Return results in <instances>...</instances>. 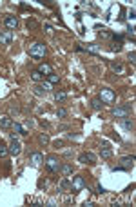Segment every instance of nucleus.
Returning <instances> with one entry per match:
<instances>
[{
  "label": "nucleus",
  "instance_id": "obj_1",
  "mask_svg": "<svg viewBox=\"0 0 136 207\" xmlns=\"http://www.w3.org/2000/svg\"><path fill=\"white\" fill-rule=\"evenodd\" d=\"M27 51H29V57H33V58H44L45 53H47V47L42 42H35V44L29 45Z\"/></svg>",
  "mask_w": 136,
  "mask_h": 207
},
{
  "label": "nucleus",
  "instance_id": "obj_2",
  "mask_svg": "<svg viewBox=\"0 0 136 207\" xmlns=\"http://www.w3.org/2000/svg\"><path fill=\"white\" fill-rule=\"evenodd\" d=\"M98 98L102 100V104H113L116 100V95H115V91L113 89H109V87H102L100 89V93H98Z\"/></svg>",
  "mask_w": 136,
  "mask_h": 207
},
{
  "label": "nucleus",
  "instance_id": "obj_3",
  "mask_svg": "<svg viewBox=\"0 0 136 207\" xmlns=\"http://www.w3.org/2000/svg\"><path fill=\"white\" fill-rule=\"evenodd\" d=\"M133 167H134V156L131 154V156H123L120 160V166H116L113 171H131Z\"/></svg>",
  "mask_w": 136,
  "mask_h": 207
},
{
  "label": "nucleus",
  "instance_id": "obj_4",
  "mask_svg": "<svg viewBox=\"0 0 136 207\" xmlns=\"http://www.w3.org/2000/svg\"><path fill=\"white\" fill-rule=\"evenodd\" d=\"M45 167H47V171H49V173H58L60 167H62V164L58 162V158H56V156H49V158L45 160Z\"/></svg>",
  "mask_w": 136,
  "mask_h": 207
},
{
  "label": "nucleus",
  "instance_id": "obj_5",
  "mask_svg": "<svg viewBox=\"0 0 136 207\" xmlns=\"http://www.w3.org/2000/svg\"><path fill=\"white\" fill-rule=\"evenodd\" d=\"M131 113V105H125V107H113V116L116 118H127Z\"/></svg>",
  "mask_w": 136,
  "mask_h": 207
},
{
  "label": "nucleus",
  "instance_id": "obj_6",
  "mask_svg": "<svg viewBox=\"0 0 136 207\" xmlns=\"http://www.w3.org/2000/svg\"><path fill=\"white\" fill-rule=\"evenodd\" d=\"M42 162H44V154H42V153L35 151V153L29 154V164H31V167H40Z\"/></svg>",
  "mask_w": 136,
  "mask_h": 207
},
{
  "label": "nucleus",
  "instance_id": "obj_7",
  "mask_svg": "<svg viewBox=\"0 0 136 207\" xmlns=\"http://www.w3.org/2000/svg\"><path fill=\"white\" fill-rule=\"evenodd\" d=\"M85 187V180H84V176H73V184H71V189L78 193V191H82Z\"/></svg>",
  "mask_w": 136,
  "mask_h": 207
},
{
  "label": "nucleus",
  "instance_id": "obj_8",
  "mask_svg": "<svg viewBox=\"0 0 136 207\" xmlns=\"http://www.w3.org/2000/svg\"><path fill=\"white\" fill-rule=\"evenodd\" d=\"M7 149H9V154H13V156H18L20 151H22V145H20V142L17 140V138H13V140H11V144L7 145Z\"/></svg>",
  "mask_w": 136,
  "mask_h": 207
},
{
  "label": "nucleus",
  "instance_id": "obj_9",
  "mask_svg": "<svg viewBox=\"0 0 136 207\" xmlns=\"http://www.w3.org/2000/svg\"><path fill=\"white\" fill-rule=\"evenodd\" d=\"M82 164H96V156L93 153H82L80 158H78Z\"/></svg>",
  "mask_w": 136,
  "mask_h": 207
},
{
  "label": "nucleus",
  "instance_id": "obj_10",
  "mask_svg": "<svg viewBox=\"0 0 136 207\" xmlns=\"http://www.w3.org/2000/svg\"><path fill=\"white\" fill-rule=\"evenodd\" d=\"M11 42H13V33H11V31L0 33V45H9Z\"/></svg>",
  "mask_w": 136,
  "mask_h": 207
},
{
  "label": "nucleus",
  "instance_id": "obj_11",
  "mask_svg": "<svg viewBox=\"0 0 136 207\" xmlns=\"http://www.w3.org/2000/svg\"><path fill=\"white\" fill-rule=\"evenodd\" d=\"M4 24L7 25V29H17V25H18V18H17V17H13V15H7V17L4 18Z\"/></svg>",
  "mask_w": 136,
  "mask_h": 207
},
{
  "label": "nucleus",
  "instance_id": "obj_12",
  "mask_svg": "<svg viewBox=\"0 0 136 207\" xmlns=\"http://www.w3.org/2000/svg\"><path fill=\"white\" fill-rule=\"evenodd\" d=\"M122 125H123V129H127V131H133L134 129V120L133 118H122Z\"/></svg>",
  "mask_w": 136,
  "mask_h": 207
},
{
  "label": "nucleus",
  "instance_id": "obj_13",
  "mask_svg": "<svg viewBox=\"0 0 136 207\" xmlns=\"http://www.w3.org/2000/svg\"><path fill=\"white\" fill-rule=\"evenodd\" d=\"M109 67H111L116 75H122V73H123V65L118 62V60H116V62H115V60H113V62H109Z\"/></svg>",
  "mask_w": 136,
  "mask_h": 207
},
{
  "label": "nucleus",
  "instance_id": "obj_14",
  "mask_svg": "<svg viewBox=\"0 0 136 207\" xmlns=\"http://www.w3.org/2000/svg\"><path fill=\"white\" fill-rule=\"evenodd\" d=\"M102 158H111L113 156V151H111V147H109V144H103L102 145Z\"/></svg>",
  "mask_w": 136,
  "mask_h": 207
},
{
  "label": "nucleus",
  "instance_id": "obj_15",
  "mask_svg": "<svg viewBox=\"0 0 136 207\" xmlns=\"http://www.w3.org/2000/svg\"><path fill=\"white\" fill-rule=\"evenodd\" d=\"M13 125V120L9 118V116H0V127L2 129H7V127H11Z\"/></svg>",
  "mask_w": 136,
  "mask_h": 207
},
{
  "label": "nucleus",
  "instance_id": "obj_16",
  "mask_svg": "<svg viewBox=\"0 0 136 207\" xmlns=\"http://www.w3.org/2000/svg\"><path fill=\"white\" fill-rule=\"evenodd\" d=\"M38 71L42 73V75H45V76H47V75H51V73H53V67H51L49 64H42V65L38 67Z\"/></svg>",
  "mask_w": 136,
  "mask_h": 207
},
{
  "label": "nucleus",
  "instance_id": "obj_17",
  "mask_svg": "<svg viewBox=\"0 0 136 207\" xmlns=\"http://www.w3.org/2000/svg\"><path fill=\"white\" fill-rule=\"evenodd\" d=\"M71 187V184H69V180H67V176H64L62 180H60V184H58V191H67Z\"/></svg>",
  "mask_w": 136,
  "mask_h": 207
},
{
  "label": "nucleus",
  "instance_id": "obj_18",
  "mask_svg": "<svg viewBox=\"0 0 136 207\" xmlns=\"http://www.w3.org/2000/svg\"><path fill=\"white\" fill-rule=\"evenodd\" d=\"M9 154V149H7V145L4 144L2 140H0V158H4V156H7Z\"/></svg>",
  "mask_w": 136,
  "mask_h": 207
},
{
  "label": "nucleus",
  "instance_id": "obj_19",
  "mask_svg": "<svg viewBox=\"0 0 136 207\" xmlns=\"http://www.w3.org/2000/svg\"><path fill=\"white\" fill-rule=\"evenodd\" d=\"M13 131L17 133V135H24V127H22V124H18V122H13Z\"/></svg>",
  "mask_w": 136,
  "mask_h": 207
},
{
  "label": "nucleus",
  "instance_id": "obj_20",
  "mask_svg": "<svg viewBox=\"0 0 136 207\" xmlns=\"http://www.w3.org/2000/svg\"><path fill=\"white\" fill-rule=\"evenodd\" d=\"M65 98H67V95H65L64 91H56V93H55V100H56V102H64Z\"/></svg>",
  "mask_w": 136,
  "mask_h": 207
},
{
  "label": "nucleus",
  "instance_id": "obj_21",
  "mask_svg": "<svg viewBox=\"0 0 136 207\" xmlns=\"http://www.w3.org/2000/svg\"><path fill=\"white\" fill-rule=\"evenodd\" d=\"M102 105H103V104H102V100H100V98H95V100L91 102V107H93L95 111H100V109H102Z\"/></svg>",
  "mask_w": 136,
  "mask_h": 207
},
{
  "label": "nucleus",
  "instance_id": "obj_22",
  "mask_svg": "<svg viewBox=\"0 0 136 207\" xmlns=\"http://www.w3.org/2000/svg\"><path fill=\"white\" fill-rule=\"evenodd\" d=\"M60 171L64 173V176H69V174L73 173V167H71V166H62V167H60Z\"/></svg>",
  "mask_w": 136,
  "mask_h": 207
},
{
  "label": "nucleus",
  "instance_id": "obj_23",
  "mask_svg": "<svg viewBox=\"0 0 136 207\" xmlns=\"http://www.w3.org/2000/svg\"><path fill=\"white\" fill-rule=\"evenodd\" d=\"M31 78H33L35 82H40V80H42V73H40L38 69H35V71L31 73Z\"/></svg>",
  "mask_w": 136,
  "mask_h": 207
},
{
  "label": "nucleus",
  "instance_id": "obj_24",
  "mask_svg": "<svg viewBox=\"0 0 136 207\" xmlns=\"http://www.w3.org/2000/svg\"><path fill=\"white\" fill-rule=\"evenodd\" d=\"M33 91H35V95H38V96L45 95V89H44V85H35V87H33Z\"/></svg>",
  "mask_w": 136,
  "mask_h": 207
},
{
  "label": "nucleus",
  "instance_id": "obj_25",
  "mask_svg": "<svg viewBox=\"0 0 136 207\" xmlns=\"http://www.w3.org/2000/svg\"><path fill=\"white\" fill-rule=\"evenodd\" d=\"M85 53H98V45L96 44H89L85 47Z\"/></svg>",
  "mask_w": 136,
  "mask_h": 207
},
{
  "label": "nucleus",
  "instance_id": "obj_26",
  "mask_svg": "<svg viewBox=\"0 0 136 207\" xmlns=\"http://www.w3.org/2000/svg\"><path fill=\"white\" fill-rule=\"evenodd\" d=\"M22 127H24V135H27V129H31V127H33V120H29V118H27V120L24 122Z\"/></svg>",
  "mask_w": 136,
  "mask_h": 207
},
{
  "label": "nucleus",
  "instance_id": "obj_27",
  "mask_svg": "<svg viewBox=\"0 0 136 207\" xmlns=\"http://www.w3.org/2000/svg\"><path fill=\"white\" fill-rule=\"evenodd\" d=\"M47 80L51 84H56V82H60V76L58 75H55V73H51V75H47Z\"/></svg>",
  "mask_w": 136,
  "mask_h": 207
},
{
  "label": "nucleus",
  "instance_id": "obj_28",
  "mask_svg": "<svg viewBox=\"0 0 136 207\" xmlns=\"http://www.w3.org/2000/svg\"><path fill=\"white\" fill-rule=\"evenodd\" d=\"M38 142H40L42 145H45L47 142H49V136H47L45 133H44V135H40V136H38Z\"/></svg>",
  "mask_w": 136,
  "mask_h": 207
},
{
  "label": "nucleus",
  "instance_id": "obj_29",
  "mask_svg": "<svg viewBox=\"0 0 136 207\" xmlns=\"http://www.w3.org/2000/svg\"><path fill=\"white\" fill-rule=\"evenodd\" d=\"M56 116H58V118H65V116H67V111H65L64 107H60L58 111H56Z\"/></svg>",
  "mask_w": 136,
  "mask_h": 207
},
{
  "label": "nucleus",
  "instance_id": "obj_30",
  "mask_svg": "<svg viewBox=\"0 0 136 207\" xmlns=\"http://www.w3.org/2000/svg\"><path fill=\"white\" fill-rule=\"evenodd\" d=\"M127 58H129V62H131V64H133V65H134V64H136V51H131Z\"/></svg>",
  "mask_w": 136,
  "mask_h": 207
},
{
  "label": "nucleus",
  "instance_id": "obj_31",
  "mask_svg": "<svg viewBox=\"0 0 136 207\" xmlns=\"http://www.w3.org/2000/svg\"><path fill=\"white\" fill-rule=\"evenodd\" d=\"M38 27V24L35 20H27V29H37Z\"/></svg>",
  "mask_w": 136,
  "mask_h": 207
},
{
  "label": "nucleus",
  "instance_id": "obj_32",
  "mask_svg": "<svg viewBox=\"0 0 136 207\" xmlns=\"http://www.w3.org/2000/svg\"><path fill=\"white\" fill-rule=\"evenodd\" d=\"M127 33H129V37L133 38V37H134V27H133V25H129V27H127Z\"/></svg>",
  "mask_w": 136,
  "mask_h": 207
},
{
  "label": "nucleus",
  "instance_id": "obj_33",
  "mask_svg": "<svg viewBox=\"0 0 136 207\" xmlns=\"http://www.w3.org/2000/svg\"><path fill=\"white\" fill-rule=\"evenodd\" d=\"M96 193H98V194H102V193H105V189L100 186V184H96Z\"/></svg>",
  "mask_w": 136,
  "mask_h": 207
},
{
  "label": "nucleus",
  "instance_id": "obj_34",
  "mask_svg": "<svg viewBox=\"0 0 136 207\" xmlns=\"http://www.w3.org/2000/svg\"><path fill=\"white\" fill-rule=\"evenodd\" d=\"M111 49H113V51H122V45H120V44H115V45H113V47H111Z\"/></svg>",
  "mask_w": 136,
  "mask_h": 207
},
{
  "label": "nucleus",
  "instance_id": "obj_35",
  "mask_svg": "<svg viewBox=\"0 0 136 207\" xmlns=\"http://www.w3.org/2000/svg\"><path fill=\"white\" fill-rule=\"evenodd\" d=\"M9 111L11 113H18V105H9Z\"/></svg>",
  "mask_w": 136,
  "mask_h": 207
},
{
  "label": "nucleus",
  "instance_id": "obj_36",
  "mask_svg": "<svg viewBox=\"0 0 136 207\" xmlns=\"http://www.w3.org/2000/svg\"><path fill=\"white\" fill-rule=\"evenodd\" d=\"M100 37H102V38H107V37H109V33H107V31H100Z\"/></svg>",
  "mask_w": 136,
  "mask_h": 207
},
{
  "label": "nucleus",
  "instance_id": "obj_37",
  "mask_svg": "<svg viewBox=\"0 0 136 207\" xmlns=\"http://www.w3.org/2000/svg\"><path fill=\"white\" fill-rule=\"evenodd\" d=\"M55 147H64V142H62V140H56V142H55Z\"/></svg>",
  "mask_w": 136,
  "mask_h": 207
},
{
  "label": "nucleus",
  "instance_id": "obj_38",
  "mask_svg": "<svg viewBox=\"0 0 136 207\" xmlns=\"http://www.w3.org/2000/svg\"><path fill=\"white\" fill-rule=\"evenodd\" d=\"M129 18H131V20H134V9H131V13H129Z\"/></svg>",
  "mask_w": 136,
  "mask_h": 207
},
{
  "label": "nucleus",
  "instance_id": "obj_39",
  "mask_svg": "<svg viewBox=\"0 0 136 207\" xmlns=\"http://www.w3.org/2000/svg\"><path fill=\"white\" fill-rule=\"evenodd\" d=\"M45 31H47V33L51 35V33H53V27H51V25H45Z\"/></svg>",
  "mask_w": 136,
  "mask_h": 207
}]
</instances>
